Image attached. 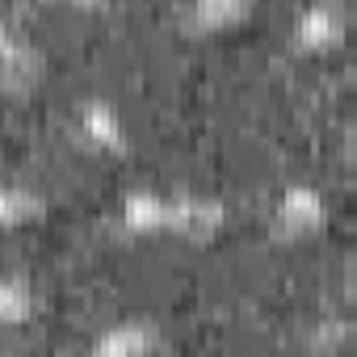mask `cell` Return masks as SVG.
<instances>
[{
	"mask_svg": "<svg viewBox=\"0 0 357 357\" xmlns=\"http://www.w3.org/2000/svg\"><path fill=\"white\" fill-rule=\"evenodd\" d=\"M34 282L26 278V273H5L0 278V328H9V332H17V328H26V324H34Z\"/></svg>",
	"mask_w": 357,
	"mask_h": 357,
	"instance_id": "obj_10",
	"label": "cell"
},
{
	"mask_svg": "<svg viewBox=\"0 0 357 357\" xmlns=\"http://www.w3.org/2000/svg\"><path fill=\"white\" fill-rule=\"evenodd\" d=\"M43 51L38 43L17 30L13 22H5V30H0V84H5V93L17 101V97H30L38 84H43Z\"/></svg>",
	"mask_w": 357,
	"mask_h": 357,
	"instance_id": "obj_4",
	"label": "cell"
},
{
	"mask_svg": "<svg viewBox=\"0 0 357 357\" xmlns=\"http://www.w3.org/2000/svg\"><path fill=\"white\" fill-rule=\"evenodd\" d=\"M252 5L257 0H185L181 26L194 38H215V34H227V30L244 26Z\"/></svg>",
	"mask_w": 357,
	"mask_h": 357,
	"instance_id": "obj_8",
	"label": "cell"
},
{
	"mask_svg": "<svg viewBox=\"0 0 357 357\" xmlns=\"http://www.w3.org/2000/svg\"><path fill=\"white\" fill-rule=\"evenodd\" d=\"M164 349H168V336L151 319H118L89 340L93 357H151Z\"/></svg>",
	"mask_w": 357,
	"mask_h": 357,
	"instance_id": "obj_6",
	"label": "cell"
},
{
	"mask_svg": "<svg viewBox=\"0 0 357 357\" xmlns=\"http://www.w3.org/2000/svg\"><path fill=\"white\" fill-rule=\"evenodd\" d=\"M47 5H63V9H84V13H97L105 9L109 0H47Z\"/></svg>",
	"mask_w": 357,
	"mask_h": 357,
	"instance_id": "obj_12",
	"label": "cell"
},
{
	"mask_svg": "<svg viewBox=\"0 0 357 357\" xmlns=\"http://www.w3.org/2000/svg\"><path fill=\"white\" fill-rule=\"evenodd\" d=\"M168 219H172V194L130 190L118 202V227H122V236H135V240L168 236Z\"/></svg>",
	"mask_w": 357,
	"mask_h": 357,
	"instance_id": "obj_7",
	"label": "cell"
},
{
	"mask_svg": "<svg viewBox=\"0 0 357 357\" xmlns=\"http://www.w3.org/2000/svg\"><path fill=\"white\" fill-rule=\"evenodd\" d=\"M269 227H273L278 240H290V244L315 240V236H324V227H328V198H324L311 181H290V185H282L278 198H273Z\"/></svg>",
	"mask_w": 357,
	"mask_h": 357,
	"instance_id": "obj_2",
	"label": "cell"
},
{
	"mask_svg": "<svg viewBox=\"0 0 357 357\" xmlns=\"http://www.w3.org/2000/svg\"><path fill=\"white\" fill-rule=\"evenodd\" d=\"M47 219V194L30 181H9L0 190V223L5 231H26Z\"/></svg>",
	"mask_w": 357,
	"mask_h": 357,
	"instance_id": "obj_9",
	"label": "cell"
},
{
	"mask_svg": "<svg viewBox=\"0 0 357 357\" xmlns=\"http://www.w3.org/2000/svg\"><path fill=\"white\" fill-rule=\"evenodd\" d=\"M349 38V17L336 0H311L303 5L290 22V34H286V47L294 59H324V55H336Z\"/></svg>",
	"mask_w": 357,
	"mask_h": 357,
	"instance_id": "obj_1",
	"label": "cell"
},
{
	"mask_svg": "<svg viewBox=\"0 0 357 357\" xmlns=\"http://www.w3.org/2000/svg\"><path fill=\"white\" fill-rule=\"evenodd\" d=\"M353 278H357V257H353Z\"/></svg>",
	"mask_w": 357,
	"mask_h": 357,
	"instance_id": "obj_13",
	"label": "cell"
},
{
	"mask_svg": "<svg viewBox=\"0 0 357 357\" xmlns=\"http://www.w3.org/2000/svg\"><path fill=\"white\" fill-rule=\"evenodd\" d=\"M72 135L76 143L89 151V155H101V160H122L130 151V130H126V118L118 114L114 101L105 97H84L72 114Z\"/></svg>",
	"mask_w": 357,
	"mask_h": 357,
	"instance_id": "obj_3",
	"label": "cell"
},
{
	"mask_svg": "<svg viewBox=\"0 0 357 357\" xmlns=\"http://www.w3.org/2000/svg\"><path fill=\"white\" fill-rule=\"evenodd\" d=\"M227 227V202L215 194H172V219L168 236L190 240V244H211Z\"/></svg>",
	"mask_w": 357,
	"mask_h": 357,
	"instance_id": "obj_5",
	"label": "cell"
},
{
	"mask_svg": "<svg viewBox=\"0 0 357 357\" xmlns=\"http://www.w3.org/2000/svg\"><path fill=\"white\" fill-rule=\"evenodd\" d=\"M298 344L311 349V353H344V349L357 344V324H349V319L307 324V332H298Z\"/></svg>",
	"mask_w": 357,
	"mask_h": 357,
	"instance_id": "obj_11",
	"label": "cell"
}]
</instances>
